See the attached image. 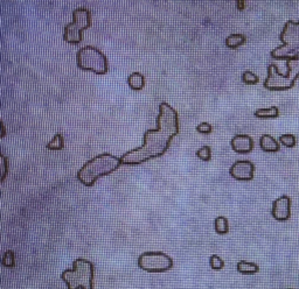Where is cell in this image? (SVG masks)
I'll use <instances>...</instances> for the list:
<instances>
[{
  "label": "cell",
  "instance_id": "7402d4cb",
  "mask_svg": "<svg viewBox=\"0 0 299 289\" xmlns=\"http://www.w3.org/2000/svg\"><path fill=\"white\" fill-rule=\"evenodd\" d=\"M278 141L281 142L283 146H285V147H288V148L295 147L296 142H297V140H296V136L294 134H291V133H288V134H282L281 136H279Z\"/></svg>",
  "mask_w": 299,
  "mask_h": 289
},
{
  "label": "cell",
  "instance_id": "d4e9b609",
  "mask_svg": "<svg viewBox=\"0 0 299 289\" xmlns=\"http://www.w3.org/2000/svg\"><path fill=\"white\" fill-rule=\"evenodd\" d=\"M8 161L7 159L5 158V155L1 154V168H2V174H1V182L5 180L6 175H7V170H8Z\"/></svg>",
  "mask_w": 299,
  "mask_h": 289
},
{
  "label": "cell",
  "instance_id": "8992f818",
  "mask_svg": "<svg viewBox=\"0 0 299 289\" xmlns=\"http://www.w3.org/2000/svg\"><path fill=\"white\" fill-rule=\"evenodd\" d=\"M76 64L82 70L96 75H106L109 70L107 56L94 46H85L76 53Z\"/></svg>",
  "mask_w": 299,
  "mask_h": 289
},
{
  "label": "cell",
  "instance_id": "ffe728a7",
  "mask_svg": "<svg viewBox=\"0 0 299 289\" xmlns=\"http://www.w3.org/2000/svg\"><path fill=\"white\" fill-rule=\"evenodd\" d=\"M209 265H211V268L214 269V271H221V269L224 268V261L221 257H219L218 254H213L209 258Z\"/></svg>",
  "mask_w": 299,
  "mask_h": 289
},
{
  "label": "cell",
  "instance_id": "cb8c5ba5",
  "mask_svg": "<svg viewBox=\"0 0 299 289\" xmlns=\"http://www.w3.org/2000/svg\"><path fill=\"white\" fill-rule=\"evenodd\" d=\"M196 131L201 133V134H211L213 132V126L209 123H200L196 126Z\"/></svg>",
  "mask_w": 299,
  "mask_h": 289
},
{
  "label": "cell",
  "instance_id": "e0dca14e",
  "mask_svg": "<svg viewBox=\"0 0 299 289\" xmlns=\"http://www.w3.org/2000/svg\"><path fill=\"white\" fill-rule=\"evenodd\" d=\"M215 232L218 234H227L229 232V223L228 219L224 216H219L214 221Z\"/></svg>",
  "mask_w": 299,
  "mask_h": 289
},
{
  "label": "cell",
  "instance_id": "2e32d148",
  "mask_svg": "<svg viewBox=\"0 0 299 289\" xmlns=\"http://www.w3.org/2000/svg\"><path fill=\"white\" fill-rule=\"evenodd\" d=\"M256 118L260 119H272L279 116V110L277 106H271L268 109H257L254 113Z\"/></svg>",
  "mask_w": 299,
  "mask_h": 289
},
{
  "label": "cell",
  "instance_id": "9a60e30c",
  "mask_svg": "<svg viewBox=\"0 0 299 289\" xmlns=\"http://www.w3.org/2000/svg\"><path fill=\"white\" fill-rule=\"evenodd\" d=\"M247 41V36L244 34L241 33H235V34H230L227 39H225L224 43L227 46V48L229 49H236L238 47H241L242 44L246 43Z\"/></svg>",
  "mask_w": 299,
  "mask_h": 289
},
{
  "label": "cell",
  "instance_id": "44dd1931",
  "mask_svg": "<svg viewBox=\"0 0 299 289\" xmlns=\"http://www.w3.org/2000/svg\"><path fill=\"white\" fill-rule=\"evenodd\" d=\"M241 78H242L243 83H246L248 85H255V84L259 83V81H260L259 76H257L255 72H253L250 70L244 71L242 74V77H241Z\"/></svg>",
  "mask_w": 299,
  "mask_h": 289
},
{
  "label": "cell",
  "instance_id": "277c9868",
  "mask_svg": "<svg viewBox=\"0 0 299 289\" xmlns=\"http://www.w3.org/2000/svg\"><path fill=\"white\" fill-rule=\"evenodd\" d=\"M94 263L84 258H77L72 269L62 272L61 279L68 289H94Z\"/></svg>",
  "mask_w": 299,
  "mask_h": 289
},
{
  "label": "cell",
  "instance_id": "603a6c76",
  "mask_svg": "<svg viewBox=\"0 0 299 289\" xmlns=\"http://www.w3.org/2000/svg\"><path fill=\"white\" fill-rule=\"evenodd\" d=\"M2 266H5V267L7 268H13L15 266V257H14V252L13 251H7V252H5L4 257H2L1 260Z\"/></svg>",
  "mask_w": 299,
  "mask_h": 289
},
{
  "label": "cell",
  "instance_id": "7a4b0ae2",
  "mask_svg": "<svg viewBox=\"0 0 299 289\" xmlns=\"http://www.w3.org/2000/svg\"><path fill=\"white\" fill-rule=\"evenodd\" d=\"M120 158L112 154L103 153L96 155L84 163V166L77 171V180L85 187H93L101 177L110 175L119 168Z\"/></svg>",
  "mask_w": 299,
  "mask_h": 289
},
{
  "label": "cell",
  "instance_id": "484cf974",
  "mask_svg": "<svg viewBox=\"0 0 299 289\" xmlns=\"http://www.w3.org/2000/svg\"><path fill=\"white\" fill-rule=\"evenodd\" d=\"M244 6H246V2L242 1V0H240V1L236 2V7L240 9V11H242V9L244 8Z\"/></svg>",
  "mask_w": 299,
  "mask_h": 289
},
{
  "label": "cell",
  "instance_id": "8fae6325",
  "mask_svg": "<svg viewBox=\"0 0 299 289\" xmlns=\"http://www.w3.org/2000/svg\"><path fill=\"white\" fill-rule=\"evenodd\" d=\"M230 146L238 154H248L254 149V140L248 134H236L230 140Z\"/></svg>",
  "mask_w": 299,
  "mask_h": 289
},
{
  "label": "cell",
  "instance_id": "3957f363",
  "mask_svg": "<svg viewBox=\"0 0 299 289\" xmlns=\"http://www.w3.org/2000/svg\"><path fill=\"white\" fill-rule=\"evenodd\" d=\"M286 74L279 72L276 64L268 65V76L264 81L263 87L269 91H286L295 87L296 81L299 77V56L286 60Z\"/></svg>",
  "mask_w": 299,
  "mask_h": 289
},
{
  "label": "cell",
  "instance_id": "6da1fadb",
  "mask_svg": "<svg viewBox=\"0 0 299 289\" xmlns=\"http://www.w3.org/2000/svg\"><path fill=\"white\" fill-rule=\"evenodd\" d=\"M157 128L148 129L144 133V141L141 147L126 152L120 158L124 166H137L151 159L164 155L170 148L171 141L179 134V116L170 104H159Z\"/></svg>",
  "mask_w": 299,
  "mask_h": 289
},
{
  "label": "cell",
  "instance_id": "ba28073f",
  "mask_svg": "<svg viewBox=\"0 0 299 289\" xmlns=\"http://www.w3.org/2000/svg\"><path fill=\"white\" fill-rule=\"evenodd\" d=\"M138 267L149 273H164L173 267V259L164 252H145L139 256Z\"/></svg>",
  "mask_w": 299,
  "mask_h": 289
},
{
  "label": "cell",
  "instance_id": "4fadbf2b",
  "mask_svg": "<svg viewBox=\"0 0 299 289\" xmlns=\"http://www.w3.org/2000/svg\"><path fill=\"white\" fill-rule=\"evenodd\" d=\"M236 269L238 273L244 275H253L260 272V267L257 263L246 261V260H241V261H238L236 265Z\"/></svg>",
  "mask_w": 299,
  "mask_h": 289
},
{
  "label": "cell",
  "instance_id": "4316f807",
  "mask_svg": "<svg viewBox=\"0 0 299 289\" xmlns=\"http://www.w3.org/2000/svg\"><path fill=\"white\" fill-rule=\"evenodd\" d=\"M1 126H2V133H1V136H4V135H5V127H4V124H1Z\"/></svg>",
  "mask_w": 299,
  "mask_h": 289
},
{
  "label": "cell",
  "instance_id": "9c48e42d",
  "mask_svg": "<svg viewBox=\"0 0 299 289\" xmlns=\"http://www.w3.org/2000/svg\"><path fill=\"white\" fill-rule=\"evenodd\" d=\"M229 174L237 181H251L255 174V164L248 160H238L231 164Z\"/></svg>",
  "mask_w": 299,
  "mask_h": 289
},
{
  "label": "cell",
  "instance_id": "30bf717a",
  "mask_svg": "<svg viewBox=\"0 0 299 289\" xmlns=\"http://www.w3.org/2000/svg\"><path fill=\"white\" fill-rule=\"evenodd\" d=\"M272 217L278 222H286L291 217V199L289 196L283 195L272 203Z\"/></svg>",
  "mask_w": 299,
  "mask_h": 289
},
{
  "label": "cell",
  "instance_id": "7c38bea8",
  "mask_svg": "<svg viewBox=\"0 0 299 289\" xmlns=\"http://www.w3.org/2000/svg\"><path fill=\"white\" fill-rule=\"evenodd\" d=\"M260 147L264 152L275 153V152L279 151V141L276 140L272 135L263 134L260 138Z\"/></svg>",
  "mask_w": 299,
  "mask_h": 289
},
{
  "label": "cell",
  "instance_id": "ac0fdd59",
  "mask_svg": "<svg viewBox=\"0 0 299 289\" xmlns=\"http://www.w3.org/2000/svg\"><path fill=\"white\" fill-rule=\"evenodd\" d=\"M46 147L49 151H61V149L65 148V138H63L62 134L57 133V134L54 135L52 140L46 145Z\"/></svg>",
  "mask_w": 299,
  "mask_h": 289
},
{
  "label": "cell",
  "instance_id": "5bb4252c",
  "mask_svg": "<svg viewBox=\"0 0 299 289\" xmlns=\"http://www.w3.org/2000/svg\"><path fill=\"white\" fill-rule=\"evenodd\" d=\"M128 84L131 90L141 91L145 87V77L141 72H132L128 77Z\"/></svg>",
  "mask_w": 299,
  "mask_h": 289
},
{
  "label": "cell",
  "instance_id": "52a82bcc",
  "mask_svg": "<svg viewBox=\"0 0 299 289\" xmlns=\"http://www.w3.org/2000/svg\"><path fill=\"white\" fill-rule=\"evenodd\" d=\"M91 26V13L88 8L81 7L73 12V21L65 27L63 40L72 44H78L83 40V32Z\"/></svg>",
  "mask_w": 299,
  "mask_h": 289
},
{
  "label": "cell",
  "instance_id": "83f0119b",
  "mask_svg": "<svg viewBox=\"0 0 299 289\" xmlns=\"http://www.w3.org/2000/svg\"><path fill=\"white\" fill-rule=\"evenodd\" d=\"M289 289H294V288H289Z\"/></svg>",
  "mask_w": 299,
  "mask_h": 289
},
{
  "label": "cell",
  "instance_id": "5b68a950",
  "mask_svg": "<svg viewBox=\"0 0 299 289\" xmlns=\"http://www.w3.org/2000/svg\"><path fill=\"white\" fill-rule=\"evenodd\" d=\"M281 46L271 50L270 56L275 60H290L299 56V20H288L279 34Z\"/></svg>",
  "mask_w": 299,
  "mask_h": 289
},
{
  "label": "cell",
  "instance_id": "d6986e66",
  "mask_svg": "<svg viewBox=\"0 0 299 289\" xmlns=\"http://www.w3.org/2000/svg\"><path fill=\"white\" fill-rule=\"evenodd\" d=\"M196 158L200 159L201 161H211L212 159V148L209 146H202L199 148V151H196Z\"/></svg>",
  "mask_w": 299,
  "mask_h": 289
}]
</instances>
